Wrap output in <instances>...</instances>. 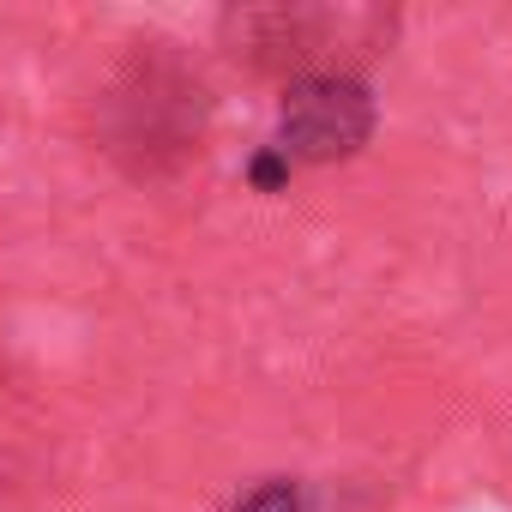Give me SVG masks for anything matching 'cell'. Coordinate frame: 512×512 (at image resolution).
<instances>
[{"mask_svg":"<svg viewBox=\"0 0 512 512\" xmlns=\"http://www.w3.org/2000/svg\"><path fill=\"white\" fill-rule=\"evenodd\" d=\"M109 151L139 175H157L175 157L199 151V79H187V67H175L169 55L127 61L109 91Z\"/></svg>","mask_w":512,"mask_h":512,"instance_id":"6da1fadb","label":"cell"},{"mask_svg":"<svg viewBox=\"0 0 512 512\" xmlns=\"http://www.w3.org/2000/svg\"><path fill=\"white\" fill-rule=\"evenodd\" d=\"M374 91L356 73H302L284 91V115H278V139L272 151L296 169V163H338L356 157L374 133Z\"/></svg>","mask_w":512,"mask_h":512,"instance_id":"7a4b0ae2","label":"cell"},{"mask_svg":"<svg viewBox=\"0 0 512 512\" xmlns=\"http://www.w3.org/2000/svg\"><path fill=\"white\" fill-rule=\"evenodd\" d=\"M235 512H308V494H302V482H290V476H266V482H253V488L235 500Z\"/></svg>","mask_w":512,"mask_h":512,"instance_id":"3957f363","label":"cell"}]
</instances>
